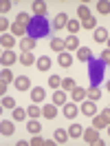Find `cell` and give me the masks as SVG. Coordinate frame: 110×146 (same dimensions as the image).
I'll return each instance as SVG.
<instances>
[{"label":"cell","mask_w":110,"mask_h":146,"mask_svg":"<svg viewBox=\"0 0 110 146\" xmlns=\"http://www.w3.org/2000/svg\"><path fill=\"white\" fill-rule=\"evenodd\" d=\"M108 64H110V62H108Z\"/></svg>","instance_id":"obj_48"},{"label":"cell","mask_w":110,"mask_h":146,"mask_svg":"<svg viewBox=\"0 0 110 146\" xmlns=\"http://www.w3.org/2000/svg\"><path fill=\"white\" fill-rule=\"evenodd\" d=\"M29 117V113H27V109H13V122H24V119Z\"/></svg>","instance_id":"obj_21"},{"label":"cell","mask_w":110,"mask_h":146,"mask_svg":"<svg viewBox=\"0 0 110 146\" xmlns=\"http://www.w3.org/2000/svg\"><path fill=\"white\" fill-rule=\"evenodd\" d=\"M31 144H33V146H44V144H46V139H44V137H40V135H33Z\"/></svg>","instance_id":"obj_40"},{"label":"cell","mask_w":110,"mask_h":146,"mask_svg":"<svg viewBox=\"0 0 110 146\" xmlns=\"http://www.w3.org/2000/svg\"><path fill=\"white\" fill-rule=\"evenodd\" d=\"M108 49H110V38H108Z\"/></svg>","instance_id":"obj_46"},{"label":"cell","mask_w":110,"mask_h":146,"mask_svg":"<svg viewBox=\"0 0 110 146\" xmlns=\"http://www.w3.org/2000/svg\"><path fill=\"white\" fill-rule=\"evenodd\" d=\"M53 104L64 106V104H66V93H64V91H55V93H53Z\"/></svg>","instance_id":"obj_26"},{"label":"cell","mask_w":110,"mask_h":146,"mask_svg":"<svg viewBox=\"0 0 110 146\" xmlns=\"http://www.w3.org/2000/svg\"><path fill=\"white\" fill-rule=\"evenodd\" d=\"M84 135V128L79 126V124H71L68 126V137H73V139H77V137Z\"/></svg>","instance_id":"obj_18"},{"label":"cell","mask_w":110,"mask_h":146,"mask_svg":"<svg viewBox=\"0 0 110 146\" xmlns=\"http://www.w3.org/2000/svg\"><path fill=\"white\" fill-rule=\"evenodd\" d=\"M86 98L88 100H92V102H97L101 98V91L97 89V86H90V89H86Z\"/></svg>","instance_id":"obj_24"},{"label":"cell","mask_w":110,"mask_h":146,"mask_svg":"<svg viewBox=\"0 0 110 146\" xmlns=\"http://www.w3.org/2000/svg\"><path fill=\"white\" fill-rule=\"evenodd\" d=\"M7 84H9V82H5V80L0 82V93H2V95H5V91H7Z\"/></svg>","instance_id":"obj_44"},{"label":"cell","mask_w":110,"mask_h":146,"mask_svg":"<svg viewBox=\"0 0 110 146\" xmlns=\"http://www.w3.org/2000/svg\"><path fill=\"white\" fill-rule=\"evenodd\" d=\"M16 60H18V55L13 53L11 49H5V51H2V55H0V62H2V66H11Z\"/></svg>","instance_id":"obj_3"},{"label":"cell","mask_w":110,"mask_h":146,"mask_svg":"<svg viewBox=\"0 0 110 146\" xmlns=\"http://www.w3.org/2000/svg\"><path fill=\"white\" fill-rule=\"evenodd\" d=\"M11 33H13L16 38H24L27 27H24V25H20V22H13V25H11Z\"/></svg>","instance_id":"obj_17"},{"label":"cell","mask_w":110,"mask_h":146,"mask_svg":"<svg viewBox=\"0 0 110 146\" xmlns=\"http://www.w3.org/2000/svg\"><path fill=\"white\" fill-rule=\"evenodd\" d=\"M0 42H2V49H11V46L16 44V36L13 33H2Z\"/></svg>","instance_id":"obj_14"},{"label":"cell","mask_w":110,"mask_h":146,"mask_svg":"<svg viewBox=\"0 0 110 146\" xmlns=\"http://www.w3.org/2000/svg\"><path fill=\"white\" fill-rule=\"evenodd\" d=\"M79 49V38L77 36H68L66 38V51L71 53V51H77Z\"/></svg>","instance_id":"obj_13"},{"label":"cell","mask_w":110,"mask_h":146,"mask_svg":"<svg viewBox=\"0 0 110 146\" xmlns=\"http://www.w3.org/2000/svg\"><path fill=\"white\" fill-rule=\"evenodd\" d=\"M9 11H11V2H9V0H2V2H0V13L7 16Z\"/></svg>","instance_id":"obj_39"},{"label":"cell","mask_w":110,"mask_h":146,"mask_svg":"<svg viewBox=\"0 0 110 146\" xmlns=\"http://www.w3.org/2000/svg\"><path fill=\"white\" fill-rule=\"evenodd\" d=\"M99 115H101V117H103V119H106V122L110 124V106H108V109H103V111L99 113Z\"/></svg>","instance_id":"obj_43"},{"label":"cell","mask_w":110,"mask_h":146,"mask_svg":"<svg viewBox=\"0 0 110 146\" xmlns=\"http://www.w3.org/2000/svg\"><path fill=\"white\" fill-rule=\"evenodd\" d=\"M35 64H37V69H40L42 73L51 71V66H53V62H51V58H46V55H42V58H40V60H37Z\"/></svg>","instance_id":"obj_11"},{"label":"cell","mask_w":110,"mask_h":146,"mask_svg":"<svg viewBox=\"0 0 110 146\" xmlns=\"http://www.w3.org/2000/svg\"><path fill=\"white\" fill-rule=\"evenodd\" d=\"M71 95H73V102H84L86 100V89H82V86H75L73 91H71Z\"/></svg>","instance_id":"obj_12"},{"label":"cell","mask_w":110,"mask_h":146,"mask_svg":"<svg viewBox=\"0 0 110 146\" xmlns=\"http://www.w3.org/2000/svg\"><path fill=\"white\" fill-rule=\"evenodd\" d=\"M57 62H60V66H64V69H68V66L73 64V55L68 53V51H64V53H60V58H57Z\"/></svg>","instance_id":"obj_15"},{"label":"cell","mask_w":110,"mask_h":146,"mask_svg":"<svg viewBox=\"0 0 110 146\" xmlns=\"http://www.w3.org/2000/svg\"><path fill=\"white\" fill-rule=\"evenodd\" d=\"M101 62H110V49H103V53H101Z\"/></svg>","instance_id":"obj_42"},{"label":"cell","mask_w":110,"mask_h":146,"mask_svg":"<svg viewBox=\"0 0 110 146\" xmlns=\"http://www.w3.org/2000/svg\"><path fill=\"white\" fill-rule=\"evenodd\" d=\"M106 86H108V91H110V80H108V84H106Z\"/></svg>","instance_id":"obj_45"},{"label":"cell","mask_w":110,"mask_h":146,"mask_svg":"<svg viewBox=\"0 0 110 146\" xmlns=\"http://www.w3.org/2000/svg\"><path fill=\"white\" fill-rule=\"evenodd\" d=\"M90 16H92V13H90V9H88L86 5H79V7H77V18H82V20H88Z\"/></svg>","instance_id":"obj_29"},{"label":"cell","mask_w":110,"mask_h":146,"mask_svg":"<svg viewBox=\"0 0 110 146\" xmlns=\"http://www.w3.org/2000/svg\"><path fill=\"white\" fill-rule=\"evenodd\" d=\"M51 49L57 51V53H64L66 51V40H62V38H51Z\"/></svg>","instance_id":"obj_9"},{"label":"cell","mask_w":110,"mask_h":146,"mask_svg":"<svg viewBox=\"0 0 110 146\" xmlns=\"http://www.w3.org/2000/svg\"><path fill=\"white\" fill-rule=\"evenodd\" d=\"M79 111H82L86 117H95V115H97V106H95V102H92V100H88V98H86V100L82 102Z\"/></svg>","instance_id":"obj_2"},{"label":"cell","mask_w":110,"mask_h":146,"mask_svg":"<svg viewBox=\"0 0 110 146\" xmlns=\"http://www.w3.org/2000/svg\"><path fill=\"white\" fill-rule=\"evenodd\" d=\"M66 29H68V33H71V36H77V31L82 29V22H79V20H68Z\"/></svg>","instance_id":"obj_22"},{"label":"cell","mask_w":110,"mask_h":146,"mask_svg":"<svg viewBox=\"0 0 110 146\" xmlns=\"http://www.w3.org/2000/svg\"><path fill=\"white\" fill-rule=\"evenodd\" d=\"M27 113H29V117H40V115H42V109H40V106H37V104H31V106H29L27 109Z\"/></svg>","instance_id":"obj_32"},{"label":"cell","mask_w":110,"mask_h":146,"mask_svg":"<svg viewBox=\"0 0 110 146\" xmlns=\"http://www.w3.org/2000/svg\"><path fill=\"white\" fill-rule=\"evenodd\" d=\"M16 22H20V25L29 27V22H31V16H29V13H24V11H20V13H18V18H16Z\"/></svg>","instance_id":"obj_35"},{"label":"cell","mask_w":110,"mask_h":146,"mask_svg":"<svg viewBox=\"0 0 110 146\" xmlns=\"http://www.w3.org/2000/svg\"><path fill=\"white\" fill-rule=\"evenodd\" d=\"M48 86H51V89H60V86H62V78H60V75H51V78H48Z\"/></svg>","instance_id":"obj_37"},{"label":"cell","mask_w":110,"mask_h":146,"mask_svg":"<svg viewBox=\"0 0 110 146\" xmlns=\"http://www.w3.org/2000/svg\"><path fill=\"white\" fill-rule=\"evenodd\" d=\"M97 13H101V16H108V13H110V2H108V0L97 2Z\"/></svg>","instance_id":"obj_28"},{"label":"cell","mask_w":110,"mask_h":146,"mask_svg":"<svg viewBox=\"0 0 110 146\" xmlns=\"http://www.w3.org/2000/svg\"><path fill=\"white\" fill-rule=\"evenodd\" d=\"M13 131H16V126H13V122H11V119H2V122H0V133H2L5 137L13 135Z\"/></svg>","instance_id":"obj_6"},{"label":"cell","mask_w":110,"mask_h":146,"mask_svg":"<svg viewBox=\"0 0 110 146\" xmlns=\"http://www.w3.org/2000/svg\"><path fill=\"white\" fill-rule=\"evenodd\" d=\"M13 86H16L18 91H29V89H31V80H29L27 75H20V78H16Z\"/></svg>","instance_id":"obj_5"},{"label":"cell","mask_w":110,"mask_h":146,"mask_svg":"<svg viewBox=\"0 0 110 146\" xmlns=\"http://www.w3.org/2000/svg\"><path fill=\"white\" fill-rule=\"evenodd\" d=\"M0 75H2L5 82H16V78H13V73H11L9 66H2V73H0Z\"/></svg>","instance_id":"obj_33"},{"label":"cell","mask_w":110,"mask_h":146,"mask_svg":"<svg viewBox=\"0 0 110 146\" xmlns=\"http://www.w3.org/2000/svg\"><path fill=\"white\" fill-rule=\"evenodd\" d=\"M90 55H92V51L88 49V46H79V49H77V58H79L82 62H88Z\"/></svg>","instance_id":"obj_20"},{"label":"cell","mask_w":110,"mask_h":146,"mask_svg":"<svg viewBox=\"0 0 110 146\" xmlns=\"http://www.w3.org/2000/svg\"><path fill=\"white\" fill-rule=\"evenodd\" d=\"M27 128L31 131V133H33V135H37V133H40V128H42V126H40V122H37L35 117H31V119H29V124H27Z\"/></svg>","instance_id":"obj_31"},{"label":"cell","mask_w":110,"mask_h":146,"mask_svg":"<svg viewBox=\"0 0 110 146\" xmlns=\"http://www.w3.org/2000/svg\"><path fill=\"white\" fill-rule=\"evenodd\" d=\"M20 62L24 64V66H31V64H35V55L31 53V51H27V53H22V58H20Z\"/></svg>","instance_id":"obj_25"},{"label":"cell","mask_w":110,"mask_h":146,"mask_svg":"<svg viewBox=\"0 0 110 146\" xmlns=\"http://www.w3.org/2000/svg\"><path fill=\"white\" fill-rule=\"evenodd\" d=\"M7 29H11V25H9V20L2 16V20H0V31H2V33H7Z\"/></svg>","instance_id":"obj_41"},{"label":"cell","mask_w":110,"mask_h":146,"mask_svg":"<svg viewBox=\"0 0 110 146\" xmlns=\"http://www.w3.org/2000/svg\"><path fill=\"white\" fill-rule=\"evenodd\" d=\"M82 27H84V29H88V31L97 29V20H95V16H90L88 20H82Z\"/></svg>","instance_id":"obj_34"},{"label":"cell","mask_w":110,"mask_h":146,"mask_svg":"<svg viewBox=\"0 0 110 146\" xmlns=\"http://www.w3.org/2000/svg\"><path fill=\"white\" fill-rule=\"evenodd\" d=\"M92 126L97 128V131H101V128H108V122L101 117V115H95V117H92Z\"/></svg>","instance_id":"obj_30"},{"label":"cell","mask_w":110,"mask_h":146,"mask_svg":"<svg viewBox=\"0 0 110 146\" xmlns=\"http://www.w3.org/2000/svg\"><path fill=\"white\" fill-rule=\"evenodd\" d=\"M42 115H44L46 119H53L55 115H57V104H44V106H42Z\"/></svg>","instance_id":"obj_10"},{"label":"cell","mask_w":110,"mask_h":146,"mask_svg":"<svg viewBox=\"0 0 110 146\" xmlns=\"http://www.w3.org/2000/svg\"><path fill=\"white\" fill-rule=\"evenodd\" d=\"M66 25H68V16L66 13H57L55 16V20H53V29H66Z\"/></svg>","instance_id":"obj_7"},{"label":"cell","mask_w":110,"mask_h":146,"mask_svg":"<svg viewBox=\"0 0 110 146\" xmlns=\"http://www.w3.org/2000/svg\"><path fill=\"white\" fill-rule=\"evenodd\" d=\"M53 137H55V142H57V144H66V139H68V131H62V128H57Z\"/></svg>","instance_id":"obj_27"},{"label":"cell","mask_w":110,"mask_h":146,"mask_svg":"<svg viewBox=\"0 0 110 146\" xmlns=\"http://www.w3.org/2000/svg\"><path fill=\"white\" fill-rule=\"evenodd\" d=\"M2 109H16V100L9 95H2Z\"/></svg>","instance_id":"obj_36"},{"label":"cell","mask_w":110,"mask_h":146,"mask_svg":"<svg viewBox=\"0 0 110 146\" xmlns=\"http://www.w3.org/2000/svg\"><path fill=\"white\" fill-rule=\"evenodd\" d=\"M108 133H110V124H108Z\"/></svg>","instance_id":"obj_47"},{"label":"cell","mask_w":110,"mask_h":146,"mask_svg":"<svg viewBox=\"0 0 110 146\" xmlns=\"http://www.w3.org/2000/svg\"><path fill=\"white\" fill-rule=\"evenodd\" d=\"M95 40H97V42H108V29L97 27L95 29Z\"/></svg>","instance_id":"obj_19"},{"label":"cell","mask_w":110,"mask_h":146,"mask_svg":"<svg viewBox=\"0 0 110 146\" xmlns=\"http://www.w3.org/2000/svg\"><path fill=\"white\" fill-rule=\"evenodd\" d=\"M35 44H37L35 38H27V36H24L22 40H20V46H22V51H24V53H27V51H33Z\"/></svg>","instance_id":"obj_8"},{"label":"cell","mask_w":110,"mask_h":146,"mask_svg":"<svg viewBox=\"0 0 110 146\" xmlns=\"http://www.w3.org/2000/svg\"><path fill=\"white\" fill-rule=\"evenodd\" d=\"M44 95H46V93H44V89H42V86H33V89H31V100L35 102V104L44 100Z\"/></svg>","instance_id":"obj_16"},{"label":"cell","mask_w":110,"mask_h":146,"mask_svg":"<svg viewBox=\"0 0 110 146\" xmlns=\"http://www.w3.org/2000/svg\"><path fill=\"white\" fill-rule=\"evenodd\" d=\"M33 13H35L37 18L46 16V5H44V2H40V0H37V2H33Z\"/></svg>","instance_id":"obj_23"},{"label":"cell","mask_w":110,"mask_h":146,"mask_svg":"<svg viewBox=\"0 0 110 146\" xmlns=\"http://www.w3.org/2000/svg\"><path fill=\"white\" fill-rule=\"evenodd\" d=\"M62 89H64V91H73L75 89V80H71V78L62 80Z\"/></svg>","instance_id":"obj_38"},{"label":"cell","mask_w":110,"mask_h":146,"mask_svg":"<svg viewBox=\"0 0 110 146\" xmlns=\"http://www.w3.org/2000/svg\"><path fill=\"white\" fill-rule=\"evenodd\" d=\"M79 113V109H77V102H66L64 104V117L68 119H75V115Z\"/></svg>","instance_id":"obj_4"},{"label":"cell","mask_w":110,"mask_h":146,"mask_svg":"<svg viewBox=\"0 0 110 146\" xmlns=\"http://www.w3.org/2000/svg\"><path fill=\"white\" fill-rule=\"evenodd\" d=\"M84 142H86V144H99V131H97V128L95 126H90V128H86V131H84Z\"/></svg>","instance_id":"obj_1"}]
</instances>
